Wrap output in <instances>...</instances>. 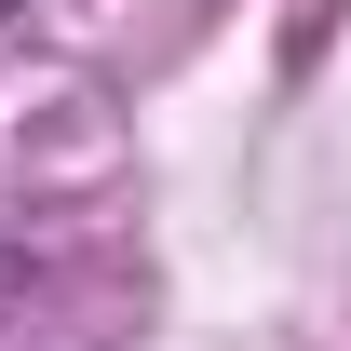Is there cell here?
Masks as SVG:
<instances>
[{
	"label": "cell",
	"instance_id": "obj_1",
	"mask_svg": "<svg viewBox=\"0 0 351 351\" xmlns=\"http://www.w3.org/2000/svg\"><path fill=\"white\" fill-rule=\"evenodd\" d=\"M14 14H27V0H0V27H14Z\"/></svg>",
	"mask_w": 351,
	"mask_h": 351
}]
</instances>
